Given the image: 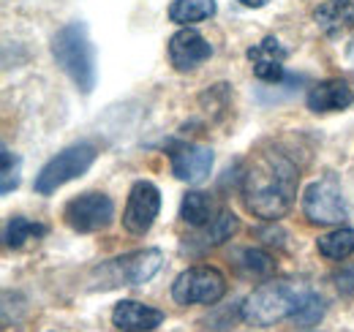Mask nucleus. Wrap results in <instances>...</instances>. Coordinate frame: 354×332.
I'll use <instances>...</instances> for the list:
<instances>
[{
  "label": "nucleus",
  "mask_w": 354,
  "mask_h": 332,
  "mask_svg": "<svg viewBox=\"0 0 354 332\" xmlns=\"http://www.w3.org/2000/svg\"><path fill=\"white\" fill-rule=\"evenodd\" d=\"M297 185L300 172L283 153H262L243 174V202L257 218L278 221L295 205Z\"/></svg>",
  "instance_id": "f257e3e1"
},
{
  "label": "nucleus",
  "mask_w": 354,
  "mask_h": 332,
  "mask_svg": "<svg viewBox=\"0 0 354 332\" xmlns=\"http://www.w3.org/2000/svg\"><path fill=\"white\" fill-rule=\"evenodd\" d=\"M52 55H55L57 66L71 77V82L85 95L93 93V87H95V49H93L85 22H68L66 28H60L52 39Z\"/></svg>",
  "instance_id": "f03ea898"
},
{
  "label": "nucleus",
  "mask_w": 354,
  "mask_h": 332,
  "mask_svg": "<svg viewBox=\"0 0 354 332\" xmlns=\"http://www.w3.org/2000/svg\"><path fill=\"white\" fill-rule=\"evenodd\" d=\"M308 289L295 281H267L243 302V319L254 327H270L286 316H295Z\"/></svg>",
  "instance_id": "7ed1b4c3"
},
{
  "label": "nucleus",
  "mask_w": 354,
  "mask_h": 332,
  "mask_svg": "<svg viewBox=\"0 0 354 332\" xmlns=\"http://www.w3.org/2000/svg\"><path fill=\"white\" fill-rule=\"evenodd\" d=\"M95 147L82 142V145H71L66 150H60L55 158H49L44 169L36 174V191L39 194H55L60 185L77 180L80 174H85L93 161H95Z\"/></svg>",
  "instance_id": "20e7f679"
},
{
  "label": "nucleus",
  "mask_w": 354,
  "mask_h": 332,
  "mask_svg": "<svg viewBox=\"0 0 354 332\" xmlns=\"http://www.w3.org/2000/svg\"><path fill=\"white\" fill-rule=\"evenodd\" d=\"M226 294V278L216 267H188L172 284V297L180 305H216Z\"/></svg>",
  "instance_id": "39448f33"
},
{
  "label": "nucleus",
  "mask_w": 354,
  "mask_h": 332,
  "mask_svg": "<svg viewBox=\"0 0 354 332\" xmlns=\"http://www.w3.org/2000/svg\"><path fill=\"white\" fill-rule=\"evenodd\" d=\"M161 261H164V256L158 248L133 250L129 256H120V259L98 267V273L104 275L101 286H142L161 270Z\"/></svg>",
  "instance_id": "423d86ee"
},
{
  "label": "nucleus",
  "mask_w": 354,
  "mask_h": 332,
  "mask_svg": "<svg viewBox=\"0 0 354 332\" xmlns=\"http://www.w3.org/2000/svg\"><path fill=\"white\" fill-rule=\"evenodd\" d=\"M303 212L310 223L319 226H341L346 221L344 191L335 177H324L310 183L303 194Z\"/></svg>",
  "instance_id": "0eeeda50"
},
{
  "label": "nucleus",
  "mask_w": 354,
  "mask_h": 332,
  "mask_svg": "<svg viewBox=\"0 0 354 332\" xmlns=\"http://www.w3.org/2000/svg\"><path fill=\"white\" fill-rule=\"evenodd\" d=\"M66 223L80 232V234H90V232H101L112 223L115 218V205L109 196L104 194H82L77 199H71L66 210H63Z\"/></svg>",
  "instance_id": "6e6552de"
},
{
  "label": "nucleus",
  "mask_w": 354,
  "mask_h": 332,
  "mask_svg": "<svg viewBox=\"0 0 354 332\" xmlns=\"http://www.w3.org/2000/svg\"><path fill=\"white\" fill-rule=\"evenodd\" d=\"M169 161H172V174L177 180L196 185L202 183L210 169H213V150L205 145H194V142H172L167 147Z\"/></svg>",
  "instance_id": "1a4fd4ad"
},
{
  "label": "nucleus",
  "mask_w": 354,
  "mask_h": 332,
  "mask_svg": "<svg viewBox=\"0 0 354 332\" xmlns=\"http://www.w3.org/2000/svg\"><path fill=\"white\" fill-rule=\"evenodd\" d=\"M158 210H161L158 188L150 180H139V183H133L131 194H129V205L123 212V226L131 234H145L153 226V221L158 218Z\"/></svg>",
  "instance_id": "9d476101"
},
{
  "label": "nucleus",
  "mask_w": 354,
  "mask_h": 332,
  "mask_svg": "<svg viewBox=\"0 0 354 332\" xmlns=\"http://www.w3.org/2000/svg\"><path fill=\"white\" fill-rule=\"evenodd\" d=\"M210 55H213V46L194 28H180L169 39V63L177 71H194L196 66L210 60Z\"/></svg>",
  "instance_id": "9b49d317"
},
{
  "label": "nucleus",
  "mask_w": 354,
  "mask_h": 332,
  "mask_svg": "<svg viewBox=\"0 0 354 332\" xmlns=\"http://www.w3.org/2000/svg\"><path fill=\"white\" fill-rule=\"evenodd\" d=\"M248 60H251V68H254V77L262 80L267 84H278L283 80V60H286V49L281 46L278 39L267 36L265 42L254 44L248 49Z\"/></svg>",
  "instance_id": "f8f14e48"
},
{
  "label": "nucleus",
  "mask_w": 354,
  "mask_h": 332,
  "mask_svg": "<svg viewBox=\"0 0 354 332\" xmlns=\"http://www.w3.org/2000/svg\"><path fill=\"white\" fill-rule=\"evenodd\" d=\"M161 322L164 313L158 308H150L136 299H123L112 311V324L120 332H153L156 327H161Z\"/></svg>",
  "instance_id": "ddd939ff"
},
{
  "label": "nucleus",
  "mask_w": 354,
  "mask_h": 332,
  "mask_svg": "<svg viewBox=\"0 0 354 332\" xmlns=\"http://www.w3.org/2000/svg\"><path fill=\"white\" fill-rule=\"evenodd\" d=\"M306 101H308L310 112H319V115L322 112H341V109H349L354 104V93L344 80H324V82L310 87Z\"/></svg>",
  "instance_id": "4468645a"
},
{
  "label": "nucleus",
  "mask_w": 354,
  "mask_h": 332,
  "mask_svg": "<svg viewBox=\"0 0 354 332\" xmlns=\"http://www.w3.org/2000/svg\"><path fill=\"white\" fill-rule=\"evenodd\" d=\"M313 22L324 36H341L354 28V0H324L313 11Z\"/></svg>",
  "instance_id": "2eb2a0df"
},
{
  "label": "nucleus",
  "mask_w": 354,
  "mask_h": 332,
  "mask_svg": "<svg viewBox=\"0 0 354 332\" xmlns=\"http://www.w3.org/2000/svg\"><path fill=\"white\" fill-rule=\"evenodd\" d=\"M221 210L216 205V199L210 194H202V191H188L183 196V205H180V218L196 229L207 226Z\"/></svg>",
  "instance_id": "dca6fc26"
},
{
  "label": "nucleus",
  "mask_w": 354,
  "mask_h": 332,
  "mask_svg": "<svg viewBox=\"0 0 354 332\" xmlns=\"http://www.w3.org/2000/svg\"><path fill=\"white\" fill-rule=\"evenodd\" d=\"M46 234L44 223H36L30 218H22V215H14L8 223H6V232H3V240H6V248H22L28 246L30 240H39Z\"/></svg>",
  "instance_id": "f3484780"
},
{
  "label": "nucleus",
  "mask_w": 354,
  "mask_h": 332,
  "mask_svg": "<svg viewBox=\"0 0 354 332\" xmlns=\"http://www.w3.org/2000/svg\"><path fill=\"white\" fill-rule=\"evenodd\" d=\"M213 14H216V0H175L169 6V19L183 25V28H191L194 22L210 19Z\"/></svg>",
  "instance_id": "a211bd4d"
},
{
  "label": "nucleus",
  "mask_w": 354,
  "mask_h": 332,
  "mask_svg": "<svg viewBox=\"0 0 354 332\" xmlns=\"http://www.w3.org/2000/svg\"><path fill=\"white\" fill-rule=\"evenodd\" d=\"M316 248H319V253H322L324 259H333V261L352 256L354 229H335V232H330V234H322V237L316 240Z\"/></svg>",
  "instance_id": "6ab92c4d"
},
{
  "label": "nucleus",
  "mask_w": 354,
  "mask_h": 332,
  "mask_svg": "<svg viewBox=\"0 0 354 332\" xmlns=\"http://www.w3.org/2000/svg\"><path fill=\"white\" fill-rule=\"evenodd\" d=\"M237 226H240L237 215L229 212V210H221L207 226H202L199 240H202V246H221L226 240H232V234L237 232Z\"/></svg>",
  "instance_id": "aec40b11"
},
{
  "label": "nucleus",
  "mask_w": 354,
  "mask_h": 332,
  "mask_svg": "<svg viewBox=\"0 0 354 332\" xmlns=\"http://www.w3.org/2000/svg\"><path fill=\"white\" fill-rule=\"evenodd\" d=\"M240 270L248 275V278H257V281H262V278H270L272 273H275V261H272V256L265 253L262 248H245L240 250Z\"/></svg>",
  "instance_id": "412c9836"
},
{
  "label": "nucleus",
  "mask_w": 354,
  "mask_h": 332,
  "mask_svg": "<svg viewBox=\"0 0 354 332\" xmlns=\"http://www.w3.org/2000/svg\"><path fill=\"white\" fill-rule=\"evenodd\" d=\"M322 316H324V299H322L319 294L308 291L292 319H295V324H300V327H313V324L322 322Z\"/></svg>",
  "instance_id": "4be33fe9"
},
{
  "label": "nucleus",
  "mask_w": 354,
  "mask_h": 332,
  "mask_svg": "<svg viewBox=\"0 0 354 332\" xmlns=\"http://www.w3.org/2000/svg\"><path fill=\"white\" fill-rule=\"evenodd\" d=\"M0 156H3V183H0V194H11L17 185H19V156L17 153H11L8 147H3L0 150Z\"/></svg>",
  "instance_id": "5701e85b"
},
{
  "label": "nucleus",
  "mask_w": 354,
  "mask_h": 332,
  "mask_svg": "<svg viewBox=\"0 0 354 332\" xmlns=\"http://www.w3.org/2000/svg\"><path fill=\"white\" fill-rule=\"evenodd\" d=\"M240 6H245V8H262V6H267L270 0H237Z\"/></svg>",
  "instance_id": "b1692460"
},
{
  "label": "nucleus",
  "mask_w": 354,
  "mask_h": 332,
  "mask_svg": "<svg viewBox=\"0 0 354 332\" xmlns=\"http://www.w3.org/2000/svg\"><path fill=\"white\" fill-rule=\"evenodd\" d=\"M346 57H349V63H352V66H354V44H352V46H349V55H346Z\"/></svg>",
  "instance_id": "393cba45"
}]
</instances>
